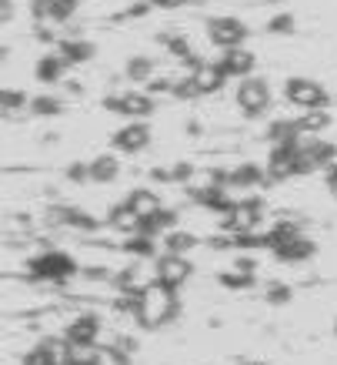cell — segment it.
<instances>
[{
	"mask_svg": "<svg viewBox=\"0 0 337 365\" xmlns=\"http://www.w3.org/2000/svg\"><path fill=\"white\" fill-rule=\"evenodd\" d=\"M177 312H181V302H177L174 288L151 282L147 288L137 292V312H134V319L141 322L144 329H161V325L177 319Z\"/></svg>",
	"mask_w": 337,
	"mask_h": 365,
	"instance_id": "1",
	"label": "cell"
},
{
	"mask_svg": "<svg viewBox=\"0 0 337 365\" xmlns=\"http://www.w3.org/2000/svg\"><path fill=\"white\" fill-rule=\"evenodd\" d=\"M27 272H31V278L64 285L67 278L77 272V262L70 258V255H64V252H41L37 258H31V262H27Z\"/></svg>",
	"mask_w": 337,
	"mask_h": 365,
	"instance_id": "2",
	"label": "cell"
},
{
	"mask_svg": "<svg viewBox=\"0 0 337 365\" xmlns=\"http://www.w3.org/2000/svg\"><path fill=\"white\" fill-rule=\"evenodd\" d=\"M284 98L297 104V108H304V111H324L331 98H327L324 84H317V81H307V78H291L284 84Z\"/></svg>",
	"mask_w": 337,
	"mask_h": 365,
	"instance_id": "3",
	"label": "cell"
},
{
	"mask_svg": "<svg viewBox=\"0 0 337 365\" xmlns=\"http://www.w3.org/2000/svg\"><path fill=\"white\" fill-rule=\"evenodd\" d=\"M234 101H237L240 114H247V118H261V114L271 108V88H267V81H261V78H244L237 84Z\"/></svg>",
	"mask_w": 337,
	"mask_h": 365,
	"instance_id": "4",
	"label": "cell"
},
{
	"mask_svg": "<svg viewBox=\"0 0 337 365\" xmlns=\"http://www.w3.org/2000/svg\"><path fill=\"white\" fill-rule=\"evenodd\" d=\"M191 275H194V265L187 262V255L164 252L161 258H154V282H157V285H167L177 292L181 285H187Z\"/></svg>",
	"mask_w": 337,
	"mask_h": 365,
	"instance_id": "5",
	"label": "cell"
},
{
	"mask_svg": "<svg viewBox=\"0 0 337 365\" xmlns=\"http://www.w3.org/2000/svg\"><path fill=\"white\" fill-rule=\"evenodd\" d=\"M104 108L124 114V118H131V121H144V118L154 114V101H151V94H144V91H120V94H110V98L104 101Z\"/></svg>",
	"mask_w": 337,
	"mask_h": 365,
	"instance_id": "6",
	"label": "cell"
},
{
	"mask_svg": "<svg viewBox=\"0 0 337 365\" xmlns=\"http://www.w3.org/2000/svg\"><path fill=\"white\" fill-rule=\"evenodd\" d=\"M261 201L257 198H247V201H234L230 211L224 215V232L230 235H247V232H257V222H261Z\"/></svg>",
	"mask_w": 337,
	"mask_h": 365,
	"instance_id": "7",
	"label": "cell"
},
{
	"mask_svg": "<svg viewBox=\"0 0 337 365\" xmlns=\"http://www.w3.org/2000/svg\"><path fill=\"white\" fill-rule=\"evenodd\" d=\"M207 37H210V44L230 51V47H244L247 27H244L237 17H210V21H207Z\"/></svg>",
	"mask_w": 337,
	"mask_h": 365,
	"instance_id": "8",
	"label": "cell"
},
{
	"mask_svg": "<svg viewBox=\"0 0 337 365\" xmlns=\"http://www.w3.org/2000/svg\"><path fill=\"white\" fill-rule=\"evenodd\" d=\"M187 81H191V88H194V94L200 98V94H218L220 88H224V71H220V64H200L191 71V74H184Z\"/></svg>",
	"mask_w": 337,
	"mask_h": 365,
	"instance_id": "9",
	"label": "cell"
},
{
	"mask_svg": "<svg viewBox=\"0 0 337 365\" xmlns=\"http://www.w3.org/2000/svg\"><path fill=\"white\" fill-rule=\"evenodd\" d=\"M147 144H151V128L141 121L124 124V128L114 134V148H117V151H127V155H141V151H147Z\"/></svg>",
	"mask_w": 337,
	"mask_h": 365,
	"instance_id": "10",
	"label": "cell"
},
{
	"mask_svg": "<svg viewBox=\"0 0 337 365\" xmlns=\"http://www.w3.org/2000/svg\"><path fill=\"white\" fill-rule=\"evenodd\" d=\"M77 11V0H33L37 24H67Z\"/></svg>",
	"mask_w": 337,
	"mask_h": 365,
	"instance_id": "11",
	"label": "cell"
},
{
	"mask_svg": "<svg viewBox=\"0 0 337 365\" xmlns=\"http://www.w3.org/2000/svg\"><path fill=\"white\" fill-rule=\"evenodd\" d=\"M220 71H224V78H250V71H254V54H250L247 47H230V51H224V57L218 61Z\"/></svg>",
	"mask_w": 337,
	"mask_h": 365,
	"instance_id": "12",
	"label": "cell"
},
{
	"mask_svg": "<svg viewBox=\"0 0 337 365\" xmlns=\"http://www.w3.org/2000/svg\"><path fill=\"white\" fill-rule=\"evenodd\" d=\"M267 175L277 178V181H284V178H297L294 175V144H271Z\"/></svg>",
	"mask_w": 337,
	"mask_h": 365,
	"instance_id": "13",
	"label": "cell"
},
{
	"mask_svg": "<svg viewBox=\"0 0 337 365\" xmlns=\"http://www.w3.org/2000/svg\"><path fill=\"white\" fill-rule=\"evenodd\" d=\"M127 205H131L134 215H137V218H141L144 225L151 222V218H157V215L164 211V201L157 198V195H154L151 188H137V191H131V195H127Z\"/></svg>",
	"mask_w": 337,
	"mask_h": 365,
	"instance_id": "14",
	"label": "cell"
},
{
	"mask_svg": "<svg viewBox=\"0 0 337 365\" xmlns=\"http://www.w3.org/2000/svg\"><path fill=\"white\" fill-rule=\"evenodd\" d=\"M57 54H60V61L67 67H77L94 57V44L84 41V37H64V41H57Z\"/></svg>",
	"mask_w": 337,
	"mask_h": 365,
	"instance_id": "15",
	"label": "cell"
},
{
	"mask_svg": "<svg viewBox=\"0 0 337 365\" xmlns=\"http://www.w3.org/2000/svg\"><path fill=\"white\" fill-rule=\"evenodd\" d=\"M100 339V319L97 315H77L64 332V342H97Z\"/></svg>",
	"mask_w": 337,
	"mask_h": 365,
	"instance_id": "16",
	"label": "cell"
},
{
	"mask_svg": "<svg viewBox=\"0 0 337 365\" xmlns=\"http://www.w3.org/2000/svg\"><path fill=\"white\" fill-rule=\"evenodd\" d=\"M107 222H110V228L114 232H120V235H137V232H144V222L134 215V208L127 205V201H120V205H114L110 208V215H107Z\"/></svg>",
	"mask_w": 337,
	"mask_h": 365,
	"instance_id": "17",
	"label": "cell"
},
{
	"mask_svg": "<svg viewBox=\"0 0 337 365\" xmlns=\"http://www.w3.org/2000/svg\"><path fill=\"white\" fill-rule=\"evenodd\" d=\"M301 235H304V232H301V225H297V222H277L271 232L264 235V245H267L271 252H277V248H284V245L297 242Z\"/></svg>",
	"mask_w": 337,
	"mask_h": 365,
	"instance_id": "18",
	"label": "cell"
},
{
	"mask_svg": "<svg viewBox=\"0 0 337 365\" xmlns=\"http://www.w3.org/2000/svg\"><path fill=\"white\" fill-rule=\"evenodd\" d=\"M87 171H90V181H97V185H110V181H117V175H120V161L114 155H97L87 165Z\"/></svg>",
	"mask_w": 337,
	"mask_h": 365,
	"instance_id": "19",
	"label": "cell"
},
{
	"mask_svg": "<svg viewBox=\"0 0 337 365\" xmlns=\"http://www.w3.org/2000/svg\"><path fill=\"white\" fill-rule=\"evenodd\" d=\"M277 258L281 262H287V265H294V262H307V258H314V242L311 238H297V242H291V245H284V248H277Z\"/></svg>",
	"mask_w": 337,
	"mask_h": 365,
	"instance_id": "20",
	"label": "cell"
},
{
	"mask_svg": "<svg viewBox=\"0 0 337 365\" xmlns=\"http://www.w3.org/2000/svg\"><path fill=\"white\" fill-rule=\"evenodd\" d=\"M264 171L257 165H244V168H234V171H228V188H254V185H261L264 181Z\"/></svg>",
	"mask_w": 337,
	"mask_h": 365,
	"instance_id": "21",
	"label": "cell"
},
{
	"mask_svg": "<svg viewBox=\"0 0 337 365\" xmlns=\"http://www.w3.org/2000/svg\"><path fill=\"white\" fill-rule=\"evenodd\" d=\"M64 71H67V64L60 61V54H47L37 61V81L41 84H57V81L64 78Z\"/></svg>",
	"mask_w": 337,
	"mask_h": 365,
	"instance_id": "22",
	"label": "cell"
},
{
	"mask_svg": "<svg viewBox=\"0 0 337 365\" xmlns=\"http://www.w3.org/2000/svg\"><path fill=\"white\" fill-rule=\"evenodd\" d=\"M294 124H297V131L304 134V138H317L324 128H331V114L327 111H307L301 121H294Z\"/></svg>",
	"mask_w": 337,
	"mask_h": 365,
	"instance_id": "23",
	"label": "cell"
},
{
	"mask_svg": "<svg viewBox=\"0 0 337 365\" xmlns=\"http://www.w3.org/2000/svg\"><path fill=\"white\" fill-rule=\"evenodd\" d=\"M127 252L134 255V258H157V238L147 232H137L127 238Z\"/></svg>",
	"mask_w": 337,
	"mask_h": 365,
	"instance_id": "24",
	"label": "cell"
},
{
	"mask_svg": "<svg viewBox=\"0 0 337 365\" xmlns=\"http://www.w3.org/2000/svg\"><path fill=\"white\" fill-rule=\"evenodd\" d=\"M194 245H197L194 235L181 232V228H174V232L164 235V252H171V255H187L191 248H194Z\"/></svg>",
	"mask_w": 337,
	"mask_h": 365,
	"instance_id": "25",
	"label": "cell"
},
{
	"mask_svg": "<svg viewBox=\"0 0 337 365\" xmlns=\"http://www.w3.org/2000/svg\"><path fill=\"white\" fill-rule=\"evenodd\" d=\"M31 114H37V118H54V114H60V101L50 98V94H37V98H31Z\"/></svg>",
	"mask_w": 337,
	"mask_h": 365,
	"instance_id": "26",
	"label": "cell"
},
{
	"mask_svg": "<svg viewBox=\"0 0 337 365\" xmlns=\"http://www.w3.org/2000/svg\"><path fill=\"white\" fill-rule=\"evenodd\" d=\"M124 74H127L131 81H151L154 78V61L151 57H131Z\"/></svg>",
	"mask_w": 337,
	"mask_h": 365,
	"instance_id": "27",
	"label": "cell"
},
{
	"mask_svg": "<svg viewBox=\"0 0 337 365\" xmlns=\"http://www.w3.org/2000/svg\"><path fill=\"white\" fill-rule=\"evenodd\" d=\"M23 108H27V94H21V91H14V88L0 91V111L4 114H17Z\"/></svg>",
	"mask_w": 337,
	"mask_h": 365,
	"instance_id": "28",
	"label": "cell"
},
{
	"mask_svg": "<svg viewBox=\"0 0 337 365\" xmlns=\"http://www.w3.org/2000/svg\"><path fill=\"white\" fill-rule=\"evenodd\" d=\"M220 285H228V288H250V285H254V275H240V272H224V275H220Z\"/></svg>",
	"mask_w": 337,
	"mask_h": 365,
	"instance_id": "29",
	"label": "cell"
},
{
	"mask_svg": "<svg viewBox=\"0 0 337 365\" xmlns=\"http://www.w3.org/2000/svg\"><path fill=\"white\" fill-rule=\"evenodd\" d=\"M97 365H131V359L127 355H120V352H114V349H100L97 352Z\"/></svg>",
	"mask_w": 337,
	"mask_h": 365,
	"instance_id": "30",
	"label": "cell"
},
{
	"mask_svg": "<svg viewBox=\"0 0 337 365\" xmlns=\"http://www.w3.org/2000/svg\"><path fill=\"white\" fill-rule=\"evenodd\" d=\"M287 299H291V288L284 285V282H274V285L267 288V302H271V305H284Z\"/></svg>",
	"mask_w": 337,
	"mask_h": 365,
	"instance_id": "31",
	"label": "cell"
},
{
	"mask_svg": "<svg viewBox=\"0 0 337 365\" xmlns=\"http://www.w3.org/2000/svg\"><path fill=\"white\" fill-rule=\"evenodd\" d=\"M110 349H114V352H120V355H127V359H131V355L137 352V342H134L131 335H117V342H110Z\"/></svg>",
	"mask_w": 337,
	"mask_h": 365,
	"instance_id": "32",
	"label": "cell"
},
{
	"mask_svg": "<svg viewBox=\"0 0 337 365\" xmlns=\"http://www.w3.org/2000/svg\"><path fill=\"white\" fill-rule=\"evenodd\" d=\"M267 27H271L274 34H287V31H294V17H291V14H277Z\"/></svg>",
	"mask_w": 337,
	"mask_h": 365,
	"instance_id": "33",
	"label": "cell"
},
{
	"mask_svg": "<svg viewBox=\"0 0 337 365\" xmlns=\"http://www.w3.org/2000/svg\"><path fill=\"white\" fill-rule=\"evenodd\" d=\"M67 178L70 181H90V171H87V165H70L67 168Z\"/></svg>",
	"mask_w": 337,
	"mask_h": 365,
	"instance_id": "34",
	"label": "cell"
},
{
	"mask_svg": "<svg viewBox=\"0 0 337 365\" xmlns=\"http://www.w3.org/2000/svg\"><path fill=\"white\" fill-rule=\"evenodd\" d=\"M14 21V0H0V24Z\"/></svg>",
	"mask_w": 337,
	"mask_h": 365,
	"instance_id": "35",
	"label": "cell"
},
{
	"mask_svg": "<svg viewBox=\"0 0 337 365\" xmlns=\"http://www.w3.org/2000/svg\"><path fill=\"white\" fill-rule=\"evenodd\" d=\"M154 7H164V11H177V7H184L191 0H151Z\"/></svg>",
	"mask_w": 337,
	"mask_h": 365,
	"instance_id": "36",
	"label": "cell"
},
{
	"mask_svg": "<svg viewBox=\"0 0 337 365\" xmlns=\"http://www.w3.org/2000/svg\"><path fill=\"white\" fill-rule=\"evenodd\" d=\"M327 188H331V191L337 195V165H334V168H327Z\"/></svg>",
	"mask_w": 337,
	"mask_h": 365,
	"instance_id": "37",
	"label": "cell"
},
{
	"mask_svg": "<svg viewBox=\"0 0 337 365\" xmlns=\"http://www.w3.org/2000/svg\"><path fill=\"white\" fill-rule=\"evenodd\" d=\"M244 365H267V362H244Z\"/></svg>",
	"mask_w": 337,
	"mask_h": 365,
	"instance_id": "38",
	"label": "cell"
},
{
	"mask_svg": "<svg viewBox=\"0 0 337 365\" xmlns=\"http://www.w3.org/2000/svg\"><path fill=\"white\" fill-rule=\"evenodd\" d=\"M0 64H4V54H0Z\"/></svg>",
	"mask_w": 337,
	"mask_h": 365,
	"instance_id": "39",
	"label": "cell"
},
{
	"mask_svg": "<svg viewBox=\"0 0 337 365\" xmlns=\"http://www.w3.org/2000/svg\"><path fill=\"white\" fill-rule=\"evenodd\" d=\"M334 332H337V325H334Z\"/></svg>",
	"mask_w": 337,
	"mask_h": 365,
	"instance_id": "40",
	"label": "cell"
}]
</instances>
